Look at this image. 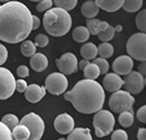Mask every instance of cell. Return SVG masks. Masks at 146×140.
I'll list each match as a JSON object with an SVG mask.
<instances>
[{
    "label": "cell",
    "instance_id": "40",
    "mask_svg": "<svg viewBox=\"0 0 146 140\" xmlns=\"http://www.w3.org/2000/svg\"><path fill=\"white\" fill-rule=\"evenodd\" d=\"M27 88V84L25 82V80H17L16 84H15V90H17L18 92H24Z\"/></svg>",
    "mask_w": 146,
    "mask_h": 140
},
{
    "label": "cell",
    "instance_id": "37",
    "mask_svg": "<svg viewBox=\"0 0 146 140\" xmlns=\"http://www.w3.org/2000/svg\"><path fill=\"white\" fill-rule=\"evenodd\" d=\"M112 140H128V134L124 130H115L111 137Z\"/></svg>",
    "mask_w": 146,
    "mask_h": 140
},
{
    "label": "cell",
    "instance_id": "22",
    "mask_svg": "<svg viewBox=\"0 0 146 140\" xmlns=\"http://www.w3.org/2000/svg\"><path fill=\"white\" fill-rule=\"evenodd\" d=\"M11 135L14 140H27L30 137V131L25 125L19 124L13 129Z\"/></svg>",
    "mask_w": 146,
    "mask_h": 140
},
{
    "label": "cell",
    "instance_id": "8",
    "mask_svg": "<svg viewBox=\"0 0 146 140\" xmlns=\"http://www.w3.org/2000/svg\"><path fill=\"white\" fill-rule=\"evenodd\" d=\"M68 85V81L62 73H51L47 76L44 81V89L55 96L62 94L66 91Z\"/></svg>",
    "mask_w": 146,
    "mask_h": 140
},
{
    "label": "cell",
    "instance_id": "30",
    "mask_svg": "<svg viewBox=\"0 0 146 140\" xmlns=\"http://www.w3.org/2000/svg\"><path fill=\"white\" fill-rule=\"evenodd\" d=\"M1 122H2L9 130H13L16 125H18V118H17V116L14 115V114H6V115L2 117Z\"/></svg>",
    "mask_w": 146,
    "mask_h": 140
},
{
    "label": "cell",
    "instance_id": "13",
    "mask_svg": "<svg viewBox=\"0 0 146 140\" xmlns=\"http://www.w3.org/2000/svg\"><path fill=\"white\" fill-rule=\"evenodd\" d=\"M133 67V60L129 56H119L112 65V68L115 74L117 75H127L132 71Z\"/></svg>",
    "mask_w": 146,
    "mask_h": 140
},
{
    "label": "cell",
    "instance_id": "15",
    "mask_svg": "<svg viewBox=\"0 0 146 140\" xmlns=\"http://www.w3.org/2000/svg\"><path fill=\"white\" fill-rule=\"evenodd\" d=\"M122 85H123V80L120 77V75H117L115 73L106 74L103 80V87L108 92L117 91L119 89H121Z\"/></svg>",
    "mask_w": 146,
    "mask_h": 140
},
{
    "label": "cell",
    "instance_id": "7",
    "mask_svg": "<svg viewBox=\"0 0 146 140\" xmlns=\"http://www.w3.org/2000/svg\"><path fill=\"white\" fill-rule=\"evenodd\" d=\"M21 124L25 125L30 131V137L27 140H40L44 131V123L42 118L35 113L26 114L22 120Z\"/></svg>",
    "mask_w": 146,
    "mask_h": 140
},
{
    "label": "cell",
    "instance_id": "47",
    "mask_svg": "<svg viewBox=\"0 0 146 140\" xmlns=\"http://www.w3.org/2000/svg\"><path fill=\"white\" fill-rule=\"evenodd\" d=\"M9 1H10V0H0V2H5V3H6V2H9Z\"/></svg>",
    "mask_w": 146,
    "mask_h": 140
},
{
    "label": "cell",
    "instance_id": "1",
    "mask_svg": "<svg viewBox=\"0 0 146 140\" xmlns=\"http://www.w3.org/2000/svg\"><path fill=\"white\" fill-rule=\"evenodd\" d=\"M32 31V14L19 1L0 6V40L8 43L24 41Z\"/></svg>",
    "mask_w": 146,
    "mask_h": 140
},
{
    "label": "cell",
    "instance_id": "12",
    "mask_svg": "<svg viewBox=\"0 0 146 140\" xmlns=\"http://www.w3.org/2000/svg\"><path fill=\"white\" fill-rule=\"evenodd\" d=\"M54 126H55V130L58 133H60V134H68L74 129V120H73V117L70 114L63 113V114H59L55 118Z\"/></svg>",
    "mask_w": 146,
    "mask_h": 140
},
{
    "label": "cell",
    "instance_id": "19",
    "mask_svg": "<svg viewBox=\"0 0 146 140\" xmlns=\"http://www.w3.org/2000/svg\"><path fill=\"white\" fill-rule=\"evenodd\" d=\"M66 140H92V138L89 129L76 127L68 133V137Z\"/></svg>",
    "mask_w": 146,
    "mask_h": 140
},
{
    "label": "cell",
    "instance_id": "16",
    "mask_svg": "<svg viewBox=\"0 0 146 140\" xmlns=\"http://www.w3.org/2000/svg\"><path fill=\"white\" fill-rule=\"evenodd\" d=\"M30 65L35 72H42L48 66V58L43 53L35 52L33 56H31Z\"/></svg>",
    "mask_w": 146,
    "mask_h": 140
},
{
    "label": "cell",
    "instance_id": "39",
    "mask_svg": "<svg viewBox=\"0 0 146 140\" xmlns=\"http://www.w3.org/2000/svg\"><path fill=\"white\" fill-rule=\"evenodd\" d=\"M137 118L141 123H146V106H141L137 110Z\"/></svg>",
    "mask_w": 146,
    "mask_h": 140
},
{
    "label": "cell",
    "instance_id": "18",
    "mask_svg": "<svg viewBox=\"0 0 146 140\" xmlns=\"http://www.w3.org/2000/svg\"><path fill=\"white\" fill-rule=\"evenodd\" d=\"M99 11V8L96 6L95 1L92 0H87L82 3L81 6V14L86 18H95Z\"/></svg>",
    "mask_w": 146,
    "mask_h": 140
},
{
    "label": "cell",
    "instance_id": "35",
    "mask_svg": "<svg viewBox=\"0 0 146 140\" xmlns=\"http://www.w3.org/2000/svg\"><path fill=\"white\" fill-rule=\"evenodd\" d=\"M48 43H49V39H48V36L46 34H38L35 36V39H34V46H36V47L43 48Z\"/></svg>",
    "mask_w": 146,
    "mask_h": 140
},
{
    "label": "cell",
    "instance_id": "3",
    "mask_svg": "<svg viewBox=\"0 0 146 140\" xmlns=\"http://www.w3.org/2000/svg\"><path fill=\"white\" fill-rule=\"evenodd\" d=\"M72 25L71 15L62 8H50L43 16V27L52 36L65 35Z\"/></svg>",
    "mask_w": 146,
    "mask_h": 140
},
{
    "label": "cell",
    "instance_id": "20",
    "mask_svg": "<svg viewBox=\"0 0 146 140\" xmlns=\"http://www.w3.org/2000/svg\"><path fill=\"white\" fill-rule=\"evenodd\" d=\"M80 53L83 57V59H94L97 56V47L92 43V42H87L83 43L81 49H80Z\"/></svg>",
    "mask_w": 146,
    "mask_h": 140
},
{
    "label": "cell",
    "instance_id": "49",
    "mask_svg": "<svg viewBox=\"0 0 146 140\" xmlns=\"http://www.w3.org/2000/svg\"><path fill=\"white\" fill-rule=\"evenodd\" d=\"M58 140H66V139H64V138H59Z\"/></svg>",
    "mask_w": 146,
    "mask_h": 140
},
{
    "label": "cell",
    "instance_id": "17",
    "mask_svg": "<svg viewBox=\"0 0 146 140\" xmlns=\"http://www.w3.org/2000/svg\"><path fill=\"white\" fill-rule=\"evenodd\" d=\"M95 3L98 8L108 13H113L122 7L123 0H95Z\"/></svg>",
    "mask_w": 146,
    "mask_h": 140
},
{
    "label": "cell",
    "instance_id": "46",
    "mask_svg": "<svg viewBox=\"0 0 146 140\" xmlns=\"http://www.w3.org/2000/svg\"><path fill=\"white\" fill-rule=\"evenodd\" d=\"M114 31H117V32L122 31V26H121V25H116V26L114 27Z\"/></svg>",
    "mask_w": 146,
    "mask_h": 140
},
{
    "label": "cell",
    "instance_id": "23",
    "mask_svg": "<svg viewBox=\"0 0 146 140\" xmlns=\"http://www.w3.org/2000/svg\"><path fill=\"white\" fill-rule=\"evenodd\" d=\"M83 71V74H84V77L88 79V80H95L97 79L100 73H99V68L94 64V63H89L86 65V67L82 69Z\"/></svg>",
    "mask_w": 146,
    "mask_h": 140
},
{
    "label": "cell",
    "instance_id": "24",
    "mask_svg": "<svg viewBox=\"0 0 146 140\" xmlns=\"http://www.w3.org/2000/svg\"><path fill=\"white\" fill-rule=\"evenodd\" d=\"M97 53L102 57V58H110L113 56L114 53V48L111 43L108 42H103L99 44V47L97 48Z\"/></svg>",
    "mask_w": 146,
    "mask_h": 140
},
{
    "label": "cell",
    "instance_id": "36",
    "mask_svg": "<svg viewBox=\"0 0 146 140\" xmlns=\"http://www.w3.org/2000/svg\"><path fill=\"white\" fill-rule=\"evenodd\" d=\"M51 7H52V0H41L39 1L35 8L38 11H46V10H49Z\"/></svg>",
    "mask_w": 146,
    "mask_h": 140
},
{
    "label": "cell",
    "instance_id": "42",
    "mask_svg": "<svg viewBox=\"0 0 146 140\" xmlns=\"http://www.w3.org/2000/svg\"><path fill=\"white\" fill-rule=\"evenodd\" d=\"M137 139H138V140H146V129L140 127V129L138 130Z\"/></svg>",
    "mask_w": 146,
    "mask_h": 140
},
{
    "label": "cell",
    "instance_id": "44",
    "mask_svg": "<svg viewBox=\"0 0 146 140\" xmlns=\"http://www.w3.org/2000/svg\"><path fill=\"white\" fill-rule=\"evenodd\" d=\"M89 63H90V61L87 60V59H81L80 61H78V67H79L80 69H83V68L86 67V65L89 64Z\"/></svg>",
    "mask_w": 146,
    "mask_h": 140
},
{
    "label": "cell",
    "instance_id": "14",
    "mask_svg": "<svg viewBox=\"0 0 146 140\" xmlns=\"http://www.w3.org/2000/svg\"><path fill=\"white\" fill-rule=\"evenodd\" d=\"M25 92V99L32 104L39 102L46 94V89L44 87H40L38 84H31L27 85Z\"/></svg>",
    "mask_w": 146,
    "mask_h": 140
},
{
    "label": "cell",
    "instance_id": "10",
    "mask_svg": "<svg viewBox=\"0 0 146 140\" xmlns=\"http://www.w3.org/2000/svg\"><path fill=\"white\" fill-rule=\"evenodd\" d=\"M145 85V80L144 76L139 72H130L127 74L125 80H123V88L124 91L129 92L130 94H137L140 93L144 89Z\"/></svg>",
    "mask_w": 146,
    "mask_h": 140
},
{
    "label": "cell",
    "instance_id": "32",
    "mask_svg": "<svg viewBox=\"0 0 146 140\" xmlns=\"http://www.w3.org/2000/svg\"><path fill=\"white\" fill-rule=\"evenodd\" d=\"M136 25L137 27L140 30V32H144L146 31V10L143 9L136 17Z\"/></svg>",
    "mask_w": 146,
    "mask_h": 140
},
{
    "label": "cell",
    "instance_id": "43",
    "mask_svg": "<svg viewBox=\"0 0 146 140\" xmlns=\"http://www.w3.org/2000/svg\"><path fill=\"white\" fill-rule=\"evenodd\" d=\"M39 26H40V19L35 15H32V30H36Z\"/></svg>",
    "mask_w": 146,
    "mask_h": 140
},
{
    "label": "cell",
    "instance_id": "9",
    "mask_svg": "<svg viewBox=\"0 0 146 140\" xmlns=\"http://www.w3.org/2000/svg\"><path fill=\"white\" fill-rule=\"evenodd\" d=\"M16 80L10 71L0 66V100L8 99L15 92Z\"/></svg>",
    "mask_w": 146,
    "mask_h": 140
},
{
    "label": "cell",
    "instance_id": "29",
    "mask_svg": "<svg viewBox=\"0 0 146 140\" xmlns=\"http://www.w3.org/2000/svg\"><path fill=\"white\" fill-rule=\"evenodd\" d=\"M99 23L100 20L99 19H96V18H88L87 22H86V27L88 28L89 33L91 35H97L99 33Z\"/></svg>",
    "mask_w": 146,
    "mask_h": 140
},
{
    "label": "cell",
    "instance_id": "38",
    "mask_svg": "<svg viewBox=\"0 0 146 140\" xmlns=\"http://www.w3.org/2000/svg\"><path fill=\"white\" fill-rule=\"evenodd\" d=\"M16 73H17V75H18L19 77H26V76H29V74H30L29 68H27V66H25V65L18 66L17 69H16Z\"/></svg>",
    "mask_w": 146,
    "mask_h": 140
},
{
    "label": "cell",
    "instance_id": "11",
    "mask_svg": "<svg viewBox=\"0 0 146 140\" xmlns=\"http://www.w3.org/2000/svg\"><path fill=\"white\" fill-rule=\"evenodd\" d=\"M57 68L60 71L62 74L64 75H70L78 69V59L74 53L72 52H66L62 55L57 60H56Z\"/></svg>",
    "mask_w": 146,
    "mask_h": 140
},
{
    "label": "cell",
    "instance_id": "33",
    "mask_svg": "<svg viewBox=\"0 0 146 140\" xmlns=\"http://www.w3.org/2000/svg\"><path fill=\"white\" fill-rule=\"evenodd\" d=\"M98 68H99V73L100 74H106L107 71H108V61L105 59V58H102V57H98V58H94V61H92Z\"/></svg>",
    "mask_w": 146,
    "mask_h": 140
},
{
    "label": "cell",
    "instance_id": "6",
    "mask_svg": "<svg viewBox=\"0 0 146 140\" xmlns=\"http://www.w3.org/2000/svg\"><path fill=\"white\" fill-rule=\"evenodd\" d=\"M135 102V98L132 94L124 90H117L114 91V93L111 96L108 106L114 113H122V112H132V106Z\"/></svg>",
    "mask_w": 146,
    "mask_h": 140
},
{
    "label": "cell",
    "instance_id": "21",
    "mask_svg": "<svg viewBox=\"0 0 146 140\" xmlns=\"http://www.w3.org/2000/svg\"><path fill=\"white\" fill-rule=\"evenodd\" d=\"M89 36H90V33L86 26H78L73 30V33H72L73 40L79 42V43L86 42L89 39Z\"/></svg>",
    "mask_w": 146,
    "mask_h": 140
},
{
    "label": "cell",
    "instance_id": "26",
    "mask_svg": "<svg viewBox=\"0 0 146 140\" xmlns=\"http://www.w3.org/2000/svg\"><path fill=\"white\" fill-rule=\"evenodd\" d=\"M21 52L23 56L25 57H31L35 53V46L32 41L27 40V41H23V43L21 44Z\"/></svg>",
    "mask_w": 146,
    "mask_h": 140
},
{
    "label": "cell",
    "instance_id": "4",
    "mask_svg": "<svg viewBox=\"0 0 146 140\" xmlns=\"http://www.w3.org/2000/svg\"><path fill=\"white\" fill-rule=\"evenodd\" d=\"M127 52L129 57L139 61L146 60V34L144 32L132 34L127 42Z\"/></svg>",
    "mask_w": 146,
    "mask_h": 140
},
{
    "label": "cell",
    "instance_id": "34",
    "mask_svg": "<svg viewBox=\"0 0 146 140\" xmlns=\"http://www.w3.org/2000/svg\"><path fill=\"white\" fill-rule=\"evenodd\" d=\"M0 140H14L11 131L2 122H0Z\"/></svg>",
    "mask_w": 146,
    "mask_h": 140
},
{
    "label": "cell",
    "instance_id": "28",
    "mask_svg": "<svg viewBox=\"0 0 146 140\" xmlns=\"http://www.w3.org/2000/svg\"><path fill=\"white\" fill-rule=\"evenodd\" d=\"M119 123L124 127L131 126L132 123H133V113L132 112H122V113H120Z\"/></svg>",
    "mask_w": 146,
    "mask_h": 140
},
{
    "label": "cell",
    "instance_id": "2",
    "mask_svg": "<svg viewBox=\"0 0 146 140\" xmlns=\"http://www.w3.org/2000/svg\"><path fill=\"white\" fill-rule=\"evenodd\" d=\"M64 98L82 114H91L102 109L105 101L103 87L95 80H81L72 90L64 93Z\"/></svg>",
    "mask_w": 146,
    "mask_h": 140
},
{
    "label": "cell",
    "instance_id": "48",
    "mask_svg": "<svg viewBox=\"0 0 146 140\" xmlns=\"http://www.w3.org/2000/svg\"><path fill=\"white\" fill-rule=\"evenodd\" d=\"M30 1H33V2H36V1H41V0H30Z\"/></svg>",
    "mask_w": 146,
    "mask_h": 140
},
{
    "label": "cell",
    "instance_id": "41",
    "mask_svg": "<svg viewBox=\"0 0 146 140\" xmlns=\"http://www.w3.org/2000/svg\"><path fill=\"white\" fill-rule=\"evenodd\" d=\"M7 57H8V52H7V49L3 44L0 43V66L7 60Z\"/></svg>",
    "mask_w": 146,
    "mask_h": 140
},
{
    "label": "cell",
    "instance_id": "27",
    "mask_svg": "<svg viewBox=\"0 0 146 140\" xmlns=\"http://www.w3.org/2000/svg\"><path fill=\"white\" fill-rule=\"evenodd\" d=\"M52 3H55V6L57 8H62L66 11L72 10L75 8L78 0H52Z\"/></svg>",
    "mask_w": 146,
    "mask_h": 140
},
{
    "label": "cell",
    "instance_id": "25",
    "mask_svg": "<svg viewBox=\"0 0 146 140\" xmlns=\"http://www.w3.org/2000/svg\"><path fill=\"white\" fill-rule=\"evenodd\" d=\"M143 6V0H123L122 7L128 13H135L139 10Z\"/></svg>",
    "mask_w": 146,
    "mask_h": 140
},
{
    "label": "cell",
    "instance_id": "45",
    "mask_svg": "<svg viewBox=\"0 0 146 140\" xmlns=\"http://www.w3.org/2000/svg\"><path fill=\"white\" fill-rule=\"evenodd\" d=\"M145 64H146V63H145V61H143V63H141V65L139 66V71H140L139 73H140L143 76L146 74V66H145Z\"/></svg>",
    "mask_w": 146,
    "mask_h": 140
},
{
    "label": "cell",
    "instance_id": "31",
    "mask_svg": "<svg viewBox=\"0 0 146 140\" xmlns=\"http://www.w3.org/2000/svg\"><path fill=\"white\" fill-rule=\"evenodd\" d=\"M114 34H115L114 27L111 26V25H108L107 28H106L105 31H103V32H99V33L97 34V36H98V39H99L100 41H103V42H108L110 40L113 39Z\"/></svg>",
    "mask_w": 146,
    "mask_h": 140
},
{
    "label": "cell",
    "instance_id": "5",
    "mask_svg": "<svg viewBox=\"0 0 146 140\" xmlns=\"http://www.w3.org/2000/svg\"><path fill=\"white\" fill-rule=\"evenodd\" d=\"M114 123H115L114 116L108 110L99 109L98 112H96L92 120V125L95 127L96 135L100 138L110 134L114 127Z\"/></svg>",
    "mask_w": 146,
    "mask_h": 140
}]
</instances>
